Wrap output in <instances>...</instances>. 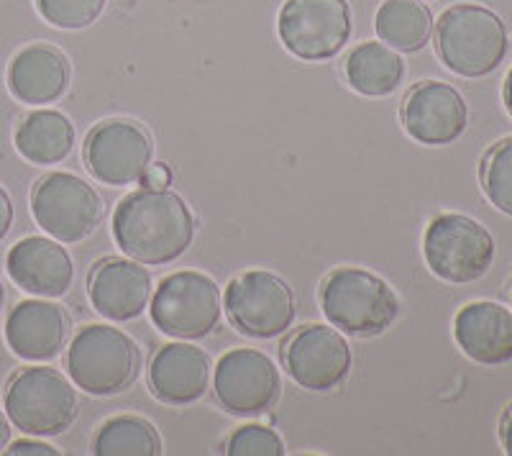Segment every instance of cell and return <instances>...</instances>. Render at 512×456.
I'll use <instances>...</instances> for the list:
<instances>
[{"label": "cell", "mask_w": 512, "mask_h": 456, "mask_svg": "<svg viewBox=\"0 0 512 456\" xmlns=\"http://www.w3.org/2000/svg\"><path fill=\"white\" fill-rule=\"evenodd\" d=\"M344 75L351 90H356L359 95L384 98V95L395 93L402 85L405 62L384 41H367V44H359L346 57Z\"/></svg>", "instance_id": "obj_22"}, {"label": "cell", "mask_w": 512, "mask_h": 456, "mask_svg": "<svg viewBox=\"0 0 512 456\" xmlns=\"http://www.w3.org/2000/svg\"><path fill=\"white\" fill-rule=\"evenodd\" d=\"M16 149L39 167L59 164L75 149V126L59 111H34L16 129Z\"/></svg>", "instance_id": "obj_21"}, {"label": "cell", "mask_w": 512, "mask_h": 456, "mask_svg": "<svg viewBox=\"0 0 512 456\" xmlns=\"http://www.w3.org/2000/svg\"><path fill=\"white\" fill-rule=\"evenodd\" d=\"M8 454L11 456H54L59 454L54 446L44 444V441H29V439H21V441H13L8 446Z\"/></svg>", "instance_id": "obj_28"}, {"label": "cell", "mask_w": 512, "mask_h": 456, "mask_svg": "<svg viewBox=\"0 0 512 456\" xmlns=\"http://www.w3.org/2000/svg\"><path fill=\"white\" fill-rule=\"evenodd\" d=\"M351 29L346 0H287L277 21L287 52L305 62L336 57L351 39Z\"/></svg>", "instance_id": "obj_10"}, {"label": "cell", "mask_w": 512, "mask_h": 456, "mask_svg": "<svg viewBox=\"0 0 512 456\" xmlns=\"http://www.w3.org/2000/svg\"><path fill=\"white\" fill-rule=\"evenodd\" d=\"M11 444V423H8V416L0 410V454L6 451V446Z\"/></svg>", "instance_id": "obj_32"}, {"label": "cell", "mask_w": 512, "mask_h": 456, "mask_svg": "<svg viewBox=\"0 0 512 456\" xmlns=\"http://www.w3.org/2000/svg\"><path fill=\"white\" fill-rule=\"evenodd\" d=\"M226 454L231 456H282L285 454V444L277 433L269 426H259V423H249L241 426L239 431L231 433V439L226 444Z\"/></svg>", "instance_id": "obj_27"}, {"label": "cell", "mask_w": 512, "mask_h": 456, "mask_svg": "<svg viewBox=\"0 0 512 456\" xmlns=\"http://www.w3.org/2000/svg\"><path fill=\"white\" fill-rule=\"evenodd\" d=\"M98 456H157L162 454L159 431L139 416H116L98 428L93 441Z\"/></svg>", "instance_id": "obj_24"}, {"label": "cell", "mask_w": 512, "mask_h": 456, "mask_svg": "<svg viewBox=\"0 0 512 456\" xmlns=\"http://www.w3.org/2000/svg\"><path fill=\"white\" fill-rule=\"evenodd\" d=\"M351 346L341 331L320 323L297 328L285 344V367L292 380L310 392H331L351 372Z\"/></svg>", "instance_id": "obj_13"}, {"label": "cell", "mask_w": 512, "mask_h": 456, "mask_svg": "<svg viewBox=\"0 0 512 456\" xmlns=\"http://www.w3.org/2000/svg\"><path fill=\"white\" fill-rule=\"evenodd\" d=\"M223 308L231 326L249 339H277L297 313L290 285L267 269H251L228 282Z\"/></svg>", "instance_id": "obj_8"}, {"label": "cell", "mask_w": 512, "mask_h": 456, "mask_svg": "<svg viewBox=\"0 0 512 456\" xmlns=\"http://www.w3.org/2000/svg\"><path fill=\"white\" fill-rule=\"evenodd\" d=\"M70 336V318L52 300H24L6 321V341L16 357L26 362H49L64 349Z\"/></svg>", "instance_id": "obj_17"}, {"label": "cell", "mask_w": 512, "mask_h": 456, "mask_svg": "<svg viewBox=\"0 0 512 456\" xmlns=\"http://www.w3.org/2000/svg\"><path fill=\"white\" fill-rule=\"evenodd\" d=\"M70 88V62L49 44H31L8 67V90L26 106L57 103Z\"/></svg>", "instance_id": "obj_19"}, {"label": "cell", "mask_w": 512, "mask_h": 456, "mask_svg": "<svg viewBox=\"0 0 512 456\" xmlns=\"http://www.w3.org/2000/svg\"><path fill=\"white\" fill-rule=\"evenodd\" d=\"M149 310L162 334L177 341H198L221 323V290L213 277L185 269L159 282Z\"/></svg>", "instance_id": "obj_6"}, {"label": "cell", "mask_w": 512, "mask_h": 456, "mask_svg": "<svg viewBox=\"0 0 512 456\" xmlns=\"http://www.w3.org/2000/svg\"><path fill=\"white\" fill-rule=\"evenodd\" d=\"M374 29L387 47L397 52H420L431 41L433 16L420 0H384Z\"/></svg>", "instance_id": "obj_23"}, {"label": "cell", "mask_w": 512, "mask_h": 456, "mask_svg": "<svg viewBox=\"0 0 512 456\" xmlns=\"http://www.w3.org/2000/svg\"><path fill=\"white\" fill-rule=\"evenodd\" d=\"M464 98L446 82L428 80L415 85L402 103V126L410 139L425 147H443L459 139L466 129Z\"/></svg>", "instance_id": "obj_14"}, {"label": "cell", "mask_w": 512, "mask_h": 456, "mask_svg": "<svg viewBox=\"0 0 512 456\" xmlns=\"http://www.w3.org/2000/svg\"><path fill=\"white\" fill-rule=\"evenodd\" d=\"M500 439H502V446H505L507 454L512 456V405H510V410L505 413V418H502Z\"/></svg>", "instance_id": "obj_31"}, {"label": "cell", "mask_w": 512, "mask_h": 456, "mask_svg": "<svg viewBox=\"0 0 512 456\" xmlns=\"http://www.w3.org/2000/svg\"><path fill=\"white\" fill-rule=\"evenodd\" d=\"M41 18L57 29H85L103 13L105 0H36Z\"/></svg>", "instance_id": "obj_26"}, {"label": "cell", "mask_w": 512, "mask_h": 456, "mask_svg": "<svg viewBox=\"0 0 512 456\" xmlns=\"http://www.w3.org/2000/svg\"><path fill=\"white\" fill-rule=\"evenodd\" d=\"M6 303V290H3V282H0V308Z\"/></svg>", "instance_id": "obj_34"}, {"label": "cell", "mask_w": 512, "mask_h": 456, "mask_svg": "<svg viewBox=\"0 0 512 456\" xmlns=\"http://www.w3.org/2000/svg\"><path fill=\"white\" fill-rule=\"evenodd\" d=\"M456 344L479 364L512 359V313L497 303H472L456 313Z\"/></svg>", "instance_id": "obj_20"}, {"label": "cell", "mask_w": 512, "mask_h": 456, "mask_svg": "<svg viewBox=\"0 0 512 456\" xmlns=\"http://www.w3.org/2000/svg\"><path fill=\"white\" fill-rule=\"evenodd\" d=\"M77 392L52 367H26L6 387V416L26 436H59L75 423Z\"/></svg>", "instance_id": "obj_5"}, {"label": "cell", "mask_w": 512, "mask_h": 456, "mask_svg": "<svg viewBox=\"0 0 512 456\" xmlns=\"http://www.w3.org/2000/svg\"><path fill=\"white\" fill-rule=\"evenodd\" d=\"M505 106H507V111H510V116H512V70H510V75H507V80H505Z\"/></svg>", "instance_id": "obj_33"}, {"label": "cell", "mask_w": 512, "mask_h": 456, "mask_svg": "<svg viewBox=\"0 0 512 456\" xmlns=\"http://www.w3.org/2000/svg\"><path fill=\"white\" fill-rule=\"evenodd\" d=\"M169 182H172V172H169L167 164L162 162L149 164V170L141 177V185H144V188H167Z\"/></svg>", "instance_id": "obj_29"}, {"label": "cell", "mask_w": 512, "mask_h": 456, "mask_svg": "<svg viewBox=\"0 0 512 456\" xmlns=\"http://www.w3.org/2000/svg\"><path fill=\"white\" fill-rule=\"evenodd\" d=\"M320 308L333 328L354 339H374L400 316L395 290L359 267L333 269L320 287Z\"/></svg>", "instance_id": "obj_2"}, {"label": "cell", "mask_w": 512, "mask_h": 456, "mask_svg": "<svg viewBox=\"0 0 512 456\" xmlns=\"http://www.w3.org/2000/svg\"><path fill=\"white\" fill-rule=\"evenodd\" d=\"M436 52L454 75L484 77L505 59L507 29L489 8L472 3L451 6L436 24Z\"/></svg>", "instance_id": "obj_4"}, {"label": "cell", "mask_w": 512, "mask_h": 456, "mask_svg": "<svg viewBox=\"0 0 512 456\" xmlns=\"http://www.w3.org/2000/svg\"><path fill=\"white\" fill-rule=\"evenodd\" d=\"M482 188L489 203L512 216V136L495 144L484 157Z\"/></svg>", "instance_id": "obj_25"}, {"label": "cell", "mask_w": 512, "mask_h": 456, "mask_svg": "<svg viewBox=\"0 0 512 456\" xmlns=\"http://www.w3.org/2000/svg\"><path fill=\"white\" fill-rule=\"evenodd\" d=\"M195 216L167 188H141L126 195L113 213V239L128 259L162 267L177 262L195 241Z\"/></svg>", "instance_id": "obj_1"}, {"label": "cell", "mask_w": 512, "mask_h": 456, "mask_svg": "<svg viewBox=\"0 0 512 456\" xmlns=\"http://www.w3.org/2000/svg\"><path fill=\"white\" fill-rule=\"evenodd\" d=\"M216 400L231 416H262L280 400L282 377L272 359L259 349H231L218 359Z\"/></svg>", "instance_id": "obj_11"}, {"label": "cell", "mask_w": 512, "mask_h": 456, "mask_svg": "<svg viewBox=\"0 0 512 456\" xmlns=\"http://www.w3.org/2000/svg\"><path fill=\"white\" fill-rule=\"evenodd\" d=\"M31 213L41 231L62 244H80L95 234L103 221V200L80 177L52 172L36 182L31 193Z\"/></svg>", "instance_id": "obj_9"}, {"label": "cell", "mask_w": 512, "mask_h": 456, "mask_svg": "<svg viewBox=\"0 0 512 456\" xmlns=\"http://www.w3.org/2000/svg\"><path fill=\"white\" fill-rule=\"evenodd\" d=\"M67 372L80 390L111 398L128 390L141 375V349L116 326L80 328L67 349Z\"/></svg>", "instance_id": "obj_3"}, {"label": "cell", "mask_w": 512, "mask_h": 456, "mask_svg": "<svg viewBox=\"0 0 512 456\" xmlns=\"http://www.w3.org/2000/svg\"><path fill=\"white\" fill-rule=\"evenodd\" d=\"M210 362L203 349L192 344H167L154 354L149 385L154 398L167 405L198 403L208 390Z\"/></svg>", "instance_id": "obj_18"}, {"label": "cell", "mask_w": 512, "mask_h": 456, "mask_svg": "<svg viewBox=\"0 0 512 456\" xmlns=\"http://www.w3.org/2000/svg\"><path fill=\"white\" fill-rule=\"evenodd\" d=\"M6 269L13 285L36 298H62L75 282V264L62 241L26 236L11 246Z\"/></svg>", "instance_id": "obj_15"}, {"label": "cell", "mask_w": 512, "mask_h": 456, "mask_svg": "<svg viewBox=\"0 0 512 456\" xmlns=\"http://www.w3.org/2000/svg\"><path fill=\"white\" fill-rule=\"evenodd\" d=\"M154 157L152 139L134 121H103L85 141V164L90 175L108 188L141 182Z\"/></svg>", "instance_id": "obj_12"}, {"label": "cell", "mask_w": 512, "mask_h": 456, "mask_svg": "<svg viewBox=\"0 0 512 456\" xmlns=\"http://www.w3.org/2000/svg\"><path fill=\"white\" fill-rule=\"evenodd\" d=\"M13 226V203H11V195L6 190L0 188V241L6 239L8 231Z\"/></svg>", "instance_id": "obj_30"}, {"label": "cell", "mask_w": 512, "mask_h": 456, "mask_svg": "<svg viewBox=\"0 0 512 456\" xmlns=\"http://www.w3.org/2000/svg\"><path fill=\"white\" fill-rule=\"evenodd\" d=\"M423 254L433 275L464 285L487 275L495 259V241L474 218L443 213L425 228Z\"/></svg>", "instance_id": "obj_7"}, {"label": "cell", "mask_w": 512, "mask_h": 456, "mask_svg": "<svg viewBox=\"0 0 512 456\" xmlns=\"http://www.w3.org/2000/svg\"><path fill=\"white\" fill-rule=\"evenodd\" d=\"M88 295L100 316L113 323H128L149 305L152 275L136 259H103L90 272Z\"/></svg>", "instance_id": "obj_16"}]
</instances>
